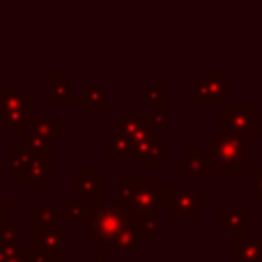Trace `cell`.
<instances>
[{"mask_svg":"<svg viewBox=\"0 0 262 262\" xmlns=\"http://www.w3.org/2000/svg\"><path fill=\"white\" fill-rule=\"evenodd\" d=\"M7 223H9V203L0 195V228H7Z\"/></svg>","mask_w":262,"mask_h":262,"instance_id":"ba28073f","label":"cell"},{"mask_svg":"<svg viewBox=\"0 0 262 262\" xmlns=\"http://www.w3.org/2000/svg\"><path fill=\"white\" fill-rule=\"evenodd\" d=\"M35 246H37V251L41 249L51 255L60 253L62 235H60V221H55V212H46V209H41V214L37 212V216H35Z\"/></svg>","mask_w":262,"mask_h":262,"instance_id":"277c9868","label":"cell"},{"mask_svg":"<svg viewBox=\"0 0 262 262\" xmlns=\"http://www.w3.org/2000/svg\"><path fill=\"white\" fill-rule=\"evenodd\" d=\"M129 189L122 184L118 193V203L124 214L134 216L136 221H147L154 219V207H157V191H154V182H124Z\"/></svg>","mask_w":262,"mask_h":262,"instance_id":"7a4b0ae2","label":"cell"},{"mask_svg":"<svg viewBox=\"0 0 262 262\" xmlns=\"http://www.w3.org/2000/svg\"><path fill=\"white\" fill-rule=\"evenodd\" d=\"M163 203L168 207V214L172 219H195L198 216V207H200V195L195 189L189 191H180V189H163Z\"/></svg>","mask_w":262,"mask_h":262,"instance_id":"5b68a950","label":"cell"},{"mask_svg":"<svg viewBox=\"0 0 262 262\" xmlns=\"http://www.w3.org/2000/svg\"><path fill=\"white\" fill-rule=\"evenodd\" d=\"M212 161L216 163L226 175H235V170H239L242 166H249V161H251L249 140L235 138V136L214 138L212 140Z\"/></svg>","mask_w":262,"mask_h":262,"instance_id":"3957f363","label":"cell"},{"mask_svg":"<svg viewBox=\"0 0 262 262\" xmlns=\"http://www.w3.org/2000/svg\"><path fill=\"white\" fill-rule=\"evenodd\" d=\"M180 175L182 177H193V175H207V163L200 154H195V149L191 154H186L184 159H180Z\"/></svg>","mask_w":262,"mask_h":262,"instance_id":"52a82bcc","label":"cell"},{"mask_svg":"<svg viewBox=\"0 0 262 262\" xmlns=\"http://www.w3.org/2000/svg\"><path fill=\"white\" fill-rule=\"evenodd\" d=\"M129 226L124 212L120 207H104L90 212V219L85 223V237L88 239H97L99 244L106 246H124L129 249Z\"/></svg>","mask_w":262,"mask_h":262,"instance_id":"6da1fadb","label":"cell"},{"mask_svg":"<svg viewBox=\"0 0 262 262\" xmlns=\"http://www.w3.org/2000/svg\"><path fill=\"white\" fill-rule=\"evenodd\" d=\"M0 262H30V255H23L16 244V232L7 230L0 239Z\"/></svg>","mask_w":262,"mask_h":262,"instance_id":"8992f818","label":"cell"},{"mask_svg":"<svg viewBox=\"0 0 262 262\" xmlns=\"http://www.w3.org/2000/svg\"><path fill=\"white\" fill-rule=\"evenodd\" d=\"M253 180H255L253 195H255V198H262V170H255L253 172Z\"/></svg>","mask_w":262,"mask_h":262,"instance_id":"9c48e42d","label":"cell"}]
</instances>
